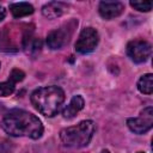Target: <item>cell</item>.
Segmentation results:
<instances>
[{"label":"cell","mask_w":153,"mask_h":153,"mask_svg":"<svg viewBox=\"0 0 153 153\" xmlns=\"http://www.w3.org/2000/svg\"><path fill=\"white\" fill-rule=\"evenodd\" d=\"M1 128L10 136H24L32 140L39 139L44 131L41 120L36 115L22 109L8 111L1 121Z\"/></svg>","instance_id":"6da1fadb"},{"label":"cell","mask_w":153,"mask_h":153,"mask_svg":"<svg viewBox=\"0 0 153 153\" xmlns=\"http://www.w3.org/2000/svg\"><path fill=\"white\" fill-rule=\"evenodd\" d=\"M65 98L63 90L55 85L38 87L30 96L33 108L47 117H54L60 111Z\"/></svg>","instance_id":"7a4b0ae2"},{"label":"cell","mask_w":153,"mask_h":153,"mask_svg":"<svg viewBox=\"0 0 153 153\" xmlns=\"http://www.w3.org/2000/svg\"><path fill=\"white\" fill-rule=\"evenodd\" d=\"M96 131V124L91 120H85L75 126L63 128L60 131V140L69 148H81L90 143Z\"/></svg>","instance_id":"3957f363"},{"label":"cell","mask_w":153,"mask_h":153,"mask_svg":"<svg viewBox=\"0 0 153 153\" xmlns=\"http://www.w3.org/2000/svg\"><path fill=\"white\" fill-rule=\"evenodd\" d=\"M76 26H78V20L73 18L67 23L62 24L61 26L54 29L47 36V45L53 50L63 48L71 41Z\"/></svg>","instance_id":"277c9868"},{"label":"cell","mask_w":153,"mask_h":153,"mask_svg":"<svg viewBox=\"0 0 153 153\" xmlns=\"http://www.w3.org/2000/svg\"><path fill=\"white\" fill-rule=\"evenodd\" d=\"M99 42V33L94 27L87 26L84 27L80 33L79 37L75 42V50L79 54H88L92 53Z\"/></svg>","instance_id":"5b68a950"},{"label":"cell","mask_w":153,"mask_h":153,"mask_svg":"<svg viewBox=\"0 0 153 153\" xmlns=\"http://www.w3.org/2000/svg\"><path fill=\"white\" fill-rule=\"evenodd\" d=\"M128 128L135 134H145L153 127V108L146 106L137 117H130L127 120Z\"/></svg>","instance_id":"8992f818"},{"label":"cell","mask_w":153,"mask_h":153,"mask_svg":"<svg viewBox=\"0 0 153 153\" xmlns=\"http://www.w3.org/2000/svg\"><path fill=\"white\" fill-rule=\"evenodd\" d=\"M152 54V45L145 39H134L127 44V55L135 63L146 62Z\"/></svg>","instance_id":"52a82bcc"},{"label":"cell","mask_w":153,"mask_h":153,"mask_svg":"<svg viewBox=\"0 0 153 153\" xmlns=\"http://www.w3.org/2000/svg\"><path fill=\"white\" fill-rule=\"evenodd\" d=\"M124 11V5L120 1H100L98 5V12L105 20H111L120 17Z\"/></svg>","instance_id":"ba28073f"},{"label":"cell","mask_w":153,"mask_h":153,"mask_svg":"<svg viewBox=\"0 0 153 153\" xmlns=\"http://www.w3.org/2000/svg\"><path fill=\"white\" fill-rule=\"evenodd\" d=\"M22 47L26 55L30 57H36L42 50V41L41 38L32 35V32L26 31L22 37Z\"/></svg>","instance_id":"9c48e42d"},{"label":"cell","mask_w":153,"mask_h":153,"mask_svg":"<svg viewBox=\"0 0 153 153\" xmlns=\"http://www.w3.org/2000/svg\"><path fill=\"white\" fill-rule=\"evenodd\" d=\"M24 78H25V73L22 69L13 68L8 75V79L4 82H0V96L1 97L11 96L14 92L16 84L22 81Z\"/></svg>","instance_id":"30bf717a"},{"label":"cell","mask_w":153,"mask_h":153,"mask_svg":"<svg viewBox=\"0 0 153 153\" xmlns=\"http://www.w3.org/2000/svg\"><path fill=\"white\" fill-rule=\"evenodd\" d=\"M68 10V5L62 1H50L43 5L42 14L48 19H56L66 13Z\"/></svg>","instance_id":"8fae6325"},{"label":"cell","mask_w":153,"mask_h":153,"mask_svg":"<svg viewBox=\"0 0 153 153\" xmlns=\"http://www.w3.org/2000/svg\"><path fill=\"white\" fill-rule=\"evenodd\" d=\"M84 105H85V100L84 98L80 96V94H76V96H73L71 102L68 103V105H66L62 110V116L65 118H73L75 117V115L84 109Z\"/></svg>","instance_id":"7c38bea8"},{"label":"cell","mask_w":153,"mask_h":153,"mask_svg":"<svg viewBox=\"0 0 153 153\" xmlns=\"http://www.w3.org/2000/svg\"><path fill=\"white\" fill-rule=\"evenodd\" d=\"M10 11L14 18H23L32 14L35 8L29 2H13L10 5Z\"/></svg>","instance_id":"4fadbf2b"},{"label":"cell","mask_w":153,"mask_h":153,"mask_svg":"<svg viewBox=\"0 0 153 153\" xmlns=\"http://www.w3.org/2000/svg\"><path fill=\"white\" fill-rule=\"evenodd\" d=\"M137 90L143 94H151L153 92V75L151 73L143 74L139 79Z\"/></svg>","instance_id":"5bb4252c"},{"label":"cell","mask_w":153,"mask_h":153,"mask_svg":"<svg viewBox=\"0 0 153 153\" xmlns=\"http://www.w3.org/2000/svg\"><path fill=\"white\" fill-rule=\"evenodd\" d=\"M130 6L140 12H149L153 7L152 1H130Z\"/></svg>","instance_id":"9a60e30c"},{"label":"cell","mask_w":153,"mask_h":153,"mask_svg":"<svg viewBox=\"0 0 153 153\" xmlns=\"http://www.w3.org/2000/svg\"><path fill=\"white\" fill-rule=\"evenodd\" d=\"M13 146L10 141L5 139H0V153H12Z\"/></svg>","instance_id":"2e32d148"},{"label":"cell","mask_w":153,"mask_h":153,"mask_svg":"<svg viewBox=\"0 0 153 153\" xmlns=\"http://www.w3.org/2000/svg\"><path fill=\"white\" fill-rule=\"evenodd\" d=\"M5 17H6V10L2 6H0V22H2Z\"/></svg>","instance_id":"e0dca14e"},{"label":"cell","mask_w":153,"mask_h":153,"mask_svg":"<svg viewBox=\"0 0 153 153\" xmlns=\"http://www.w3.org/2000/svg\"><path fill=\"white\" fill-rule=\"evenodd\" d=\"M102 153H110V152H109L108 149H103V151H102Z\"/></svg>","instance_id":"ac0fdd59"},{"label":"cell","mask_w":153,"mask_h":153,"mask_svg":"<svg viewBox=\"0 0 153 153\" xmlns=\"http://www.w3.org/2000/svg\"><path fill=\"white\" fill-rule=\"evenodd\" d=\"M136 153H145V152H136Z\"/></svg>","instance_id":"d6986e66"},{"label":"cell","mask_w":153,"mask_h":153,"mask_svg":"<svg viewBox=\"0 0 153 153\" xmlns=\"http://www.w3.org/2000/svg\"><path fill=\"white\" fill-rule=\"evenodd\" d=\"M0 66H1V65H0Z\"/></svg>","instance_id":"ffe728a7"}]
</instances>
